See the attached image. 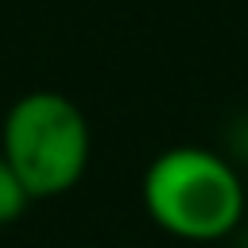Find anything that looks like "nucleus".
I'll list each match as a JSON object with an SVG mask.
<instances>
[{
    "instance_id": "nucleus-4",
    "label": "nucleus",
    "mask_w": 248,
    "mask_h": 248,
    "mask_svg": "<svg viewBox=\"0 0 248 248\" xmlns=\"http://www.w3.org/2000/svg\"><path fill=\"white\" fill-rule=\"evenodd\" d=\"M244 198H248V182H244Z\"/></svg>"
},
{
    "instance_id": "nucleus-2",
    "label": "nucleus",
    "mask_w": 248,
    "mask_h": 248,
    "mask_svg": "<svg viewBox=\"0 0 248 248\" xmlns=\"http://www.w3.org/2000/svg\"><path fill=\"white\" fill-rule=\"evenodd\" d=\"M0 155L23 182L27 198H58L85 174L89 163V124L81 108L50 89L23 93L4 120Z\"/></svg>"
},
{
    "instance_id": "nucleus-3",
    "label": "nucleus",
    "mask_w": 248,
    "mask_h": 248,
    "mask_svg": "<svg viewBox=\"0 0 248 248\" xmlns=\"http://www.w3.org/2000/svg\"><path fill=\"white\" fill-rule=\"evenodd\" d=\"M27 190H23V182L16 178V170L8 167V159L0 155V225H12L23 209H27Z\"/></svg>"
},
{
    "instance_id": "nucleus-1",
    "label": "nucleus",
    "mask_w": 248,
    "mask_h": 248,
    "mask_svg": "<svg viewBox=\"0 0 248 248\" xmlns=\"http://www.w3.org/2000/svg\"><path fill=\"white\" fill-rule=\"evenodd\" d=\"M143 205L159 229L182 240H217L248 209L244 182L209 147H167L143 174Z\"/></svg>"
}]
</instances>
